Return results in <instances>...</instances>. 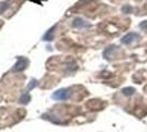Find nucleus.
<instances>
[{
    "label": "nucleus",
    "instance_id": "obj_1",
    "mask_svg": "<svg viewBox=\"0 0 147 132\" xmlns=\"http://www.w3.org/2000/svg\"><path fill=\"white\" fill-rule=\"evenodd\" d=\"M66 91H67L66 89H61V90L57 91L53 95V98L57 99V100H64V99L67 98V96H69V93H66Z\"/></svg>",
    "mask_w": 147,
    "mask_h": 132
},
{
    "label": "nucleus",
    "instance_id": "obj_2",
    "mask_svg": "<svg viewBox=\"0 0 147 132\" xmlns=\"http://www.w3.org/2000/svg\"><path fill=\"white\" fill-rule=\"evenodd\" d=\"M135 39H138V34H136V33H129V34H127L125 37H123V40H122V42L123 43H131L132 41H134Z\"/></svg>",
    "mask_w": 147,
    "mask_h": 132
},
{
    "label": "nucleus",
    "instance_id": "obj_3",
    "mask_svg": "<svg viewBox=\"0 0 147 132\" xmlns=\"http://www.w3.org/2000/svg\"><path fill=\"white\" fill-rule=\"evenodd\" d=\"M123 93H124L125 95L129 96V95H132V94H134V93H135V90H134L133 88H125V89L123 90Z\"/></svg>",
    "mask_w": 147,
    "mask_h": 132
}]
</instances>
